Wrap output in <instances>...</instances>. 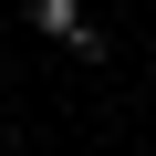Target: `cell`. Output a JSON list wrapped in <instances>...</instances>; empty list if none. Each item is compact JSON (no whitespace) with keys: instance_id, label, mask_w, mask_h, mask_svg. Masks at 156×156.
Wrapping results in <instances>:
<instances>
[{"instance_id":"obj_1","label":"cell","mask_w":156,"mask_h":156,"mask_svg":"<svg viewBox=\"0 0 156 156\" xmlns=\"http://www.w3.org/2000/svg\"><path fill=\"white\" fill-rule=\"evenodd\" d=\"M21 21H31L42 42H62V52H104V31H94L83 0H21Z\"/></svg>"}]
</instances>
